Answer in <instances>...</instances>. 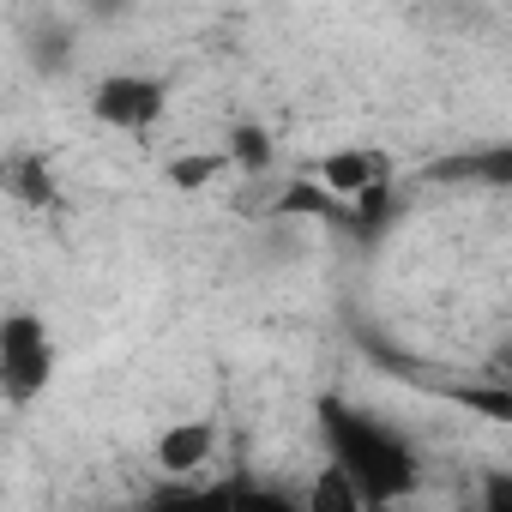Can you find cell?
<instances>
[{
  "label": "cell",
  "mask_w": 512,
  "mask_h": 512,
  "mask_svg": "<svg viewBox=\"0 0 512 512\" xmlns=\"http://www.w3.org/2000/svg\"><path fill=\"white\" fill-rule=\"evenodd\" d=\"M223 169H229V157H223V151H187V157H175V163L163 169V181H169L175 193H205Z\"/></svg>",
  "instance_id": "cell-12"
},
{
  "label": "cell",
  "mask_w": 512,
  "mask_h": 512,
  "mask_svg": "<svg viewBox=\"0 0 512 512\" xmlns=\"http://www.w3.org/2000/svg\"><path fill=\"white\" fill-rule=\"evenodd\" d=\"M434 181H482V187L512 193V145H482V151H470V157L434 163Z\"/></svg>",
  "instance_id": "cell-8"
},
{
  "label": "cell",
  "mask_w": 512,
  "mask_h": 512,
  "mask_svg": "<svg viewBox=\"0 0 512 512\" xmlns=\"http://www.w3.org/2000/svg\"><path fill=\"white\" fill-rule=\"evenodd\" d=\"M308 512H368V494L356 488V476L344 470V464H320L314 470V482H308V500H302Z\"/></svg>",
  "instance_id": "cell-9"
},
{
  "label": "cell",
  "mask_w": 512,
  "mask_h": 512,
  "mask_svg": "<svg viewBox=\"0 0 512 512\" xmlns=\"http://www.w3.org/2000/svg\"><path fill=\"white\" fill-rule=\"evenodd\" d=\"M241 482H247V476H217V482H205V476L157 482V488L139 500V512H235V506H241Z\"/></svg>",
  "instance_id": "cell-4"
},
{
  "label": "cell",
  "mask_w": 512,
  "mask_h": 512,
  "mask_svg": "<svg viewBox=\"0 0 512 512\" xmlns=\"http://www.w3.org/2000/svg\"><path fill=\"white\" fill-rule=\"evenodd\" d=\"M314 422H320L326 458L356 476V488L368 494V506H398V500L416 494L422 458H416V446L392 422H380V416H368V410H356V404H344L332 392L314 404Z\"/></svg>",
  "instance_id": "cell-1"
},
{
  "label": "cell",
  "mask_w": 512,
  "mask_h": 512,
  "mask_svg": "<svg viewBox=\"0 0 512 512\" xmlns=\"http://www.w3.org/2000/svg\"><path fill=\"white\" fill-rule=\"evenodd\" d=\"M476 512H512V470H482Z\"/></svg>",
  "instance_id": "cell-16"
},
{
  "label": "cell",
  "mask_w": 512,
  "mask_h": 512,
  "mask_svg": "<svg viewBox=\"0 0 512 512\" xmlns=\"http://www.w3.org/2000/svg\"><path fill=\"white\" fill-rule=\"evenodd\" d=\"M223 145H229V151H223L229 169H241V175H266V169L278 163V145H272V133H266L260 121H235Z\"/></svg>",
  "instance_id": "cell-10"
},
{
  "label": "cell",
  "mask_w": 512,
  "mask_h": 512,
  "mask_svg": "<svg viewBox=\"0 0 512 512\" xmlns=\"http://www.w3.org/2000/svg\"><path fill=\"white\" fill-rule=\"evenodd\" d=\"M235 512H308L296 494H284V488H266V482H241V506Z\"/></svg>",
  "instance_id": "cell-15"
},
{
  "label": "cell",
  "mask_w": 512,
  "mask_h": 512,
  "mask_svg": "<svg viewBox=\"0 0 512 512\" xmlns=\"http://www.w3.org/2000/svg\"><path fill=\"white\" fill-rule=\"evenodd\" d=\"M13 193L25 199V205H49V193H55V175H49V157H13Z\"/></svg>",
  "instance_id": "cell-14"
},
{
  "label": "cell",
  "mask_w": 512,
  "mask_h": 512,
  "mask_svg": "<svg viewBox=\"0 0 512 512\" xmlns=\"http://www.w3.org/2000/svg\"><path fill=\"white\" fill-rule=\"evenodd\" d=\"M163 109H169V85L151 73H109L97 79V97H91V115L115 133H145L163 121Z\"/></svg>",
  "instance_id": "cell-3"
},
{
  "label": "cell",
  "mask_w": 512,
  "mask_h": 512,
  "mask_svg": "<svg viewBox=\"0 0 512 512\" xmlns=\"http://www.w3.org/2000/svg\"><path fill=\"white\" fill-rule=\"evenodd\" d=\"M320 181H326L344 205H356L368 187H380V181H386V163H380L374 151H362V145H338V151L320 163Z\"/></svg>",
  "instance_id": "cell-7"
},
{
  "label": "cell",
  "mask_w": 512,
  "mask_h": 512,
  "mask_svg": "<svg viewBox=\"0 0 512 512\" xmlns=\"http://www.w3.org/2000/svg\"><path fill=\"white\" fill-rule=\"evenodd\" d=\"M368 512H398V506H368Z\"/></svg>",
  "instance_id": "cell-17"
},
{
  "label": "cell",
  "mask_w": 512,
  "mask_h": 512,
  "mask_svg": "<svg viewBox=\"0 0 512 512\" xmlns=\"http://www.w3.org/2000/svg\"><path fill=\"white\" fill-rule=\"evenodd\" d=\"M398 205H404V199H398V187H392V175H386L380 187H368V193L356 199V235H380V229L398 217Z\"/></svg>",
  "instance_id": "cell-13"
},
{
  "label": "cell",
  "mask_w": 512,
  "mask_h": 512,
  "mask_svg": "<svg viewBox=\"0 0 512 512\" xmlns=\"http://www.w3.org/2000/svg\"><path fill=\"white\" fill-rule=\"evenodd\" d=\"M211 452H217V428H211V422H175V428L157 434V470H163L169 482L199 476V470L211 464Z\"/></svg>",
  "instance_id": "cell-6"
},
{
  "label": "cell",
  "mask_w": 512,
  "mask_h": 512,
  "mask_svg": "<svg viewBox=\"0 0 512 512\" xmlns=\"http://www.w3.org/2000/svg\"><path fill=\"white\" fill-rule=\"evenodd\" d=\"M506 368H512V350H506Z\"/></svg>",
  "instance_id": "cell-18"
},
{
  "label": "cell",
  "mask_w": 512,
  "mask_h": 512,
  "mask_svg": "<svg viewBox=\"0 0 512 512\" xmlns=\"http://www.w3.org/2000/svg\"><path fill=\"white\" fill-rule=\"evenodd\" d=\"M464 512H476V506H464Z\"/></svg>",
  "instance_id": "cell-19"
},
{
  "label": "cell",
  "mask_w": 512,
  "mask_h": 512,
  "mask_svg": "<svg viewBox=\"0 0 512 512\" xmlns=\"http://www.w3.org/2000/svg\"><path fill=\"white\" fill-rule=\"evenodd\" d=\"M440 392H446V404H458V410H470L482 422L512 428V380H500V386H440Z\"/></svg>",
  "instance_id": "cell-11"
},
{
  "label": "cell",
  "mask_w": 512,
  "mask_h": 512,
  "mask_svg": "<svg viewBox=\"0 0 512 512\" xmlns=\"http://www.w3.org/2000/svg\"><path fill=\"white\" fill-rule=\"evenodd\" d=\"M272 211H278V217H308V223H326V229L356 235V205H344L320 175H296V181L272 199Z\"/></svg>",
  "instance_id": "cell-5"
},
{
  "label": "cell",
  "mask_w": 512,
  "mask_h": 512,
  "mask_svg": "<svg viewBox=\"0 0 512 512\" xmlns=\"http://www.w3.org/2000/svg\"><path fill=\"white\" fill-rule=\"evenodd\" d=\"M55 380V338L37 314L13 308L7 320H0V386H7V404H31L43 398Z\"/></svg>",
  "instance_id": "cell-2"
}]
</instances>
